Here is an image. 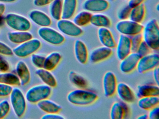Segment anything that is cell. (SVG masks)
Listing matches in <instances>:
<instances>
[{
    "label": "cell",
    "mask_w": 159,
    "mask_h": 119,
    "mask_svg": "<svg viewBox=\"0 0 159 119\" xmlns=\"http://www.w3.org/2000/svg\"><path fill=\"white\" fill-rule=\"evenodd\" d=\"M116 47L117 58L119 60H122L132 52L130 37L120 34Z\"/></svg>",
    "instance_id": "cell-13"
},
{
    "label": "cell",
    "mask_w": 159,
    "mask_h": 119,
    "mask_svg": "<svg viewBox=\"0 0 159 119\" xmlns=\"http://www.w3.org/2000/svg\"><path fill=\"white\" fill-rule=\"evenodd\" d=\"M45 56L43 54L35 53L30 55L32 64L37 68H43Z\"/></svg>",
    "instance_id": "cell-35"
},
{
    "label": "cell",
    "mask_w": 159,
    "mask_h": 119,
    "mask_svg": "<svg viewBox=\"0 0 159 119\" xmlns=\"http://www.w3.org/2000/svg\"><path fill=\"white\" fill-rule=\"evenodd\" d=\"M69 79L70 82L75 87L80 89H87L88 82L83 76L74 71H71L69 73Z\"/></svg>",
    "instance_id": "cell-30"
},
{
    "label": "cell",
    "mask_w": 159,
    "mask_h": 119,
    "mask_svg": "<svg viewBox=\"0 0 159 119\" xmlns=\"http://www.w3.org/2000/svg\"><path fill=\"white\" fill-rule=\"evenodd\" d=\"M155 9H156V11L159 12V3L157 4L155 6Z\"/></svg>",
    "instance_id": "cell-51"
},
{
    "label": "cell",
    "mask_w": 159,
    "mask_h": 119,
    "mask_svg": "<svg viewBox=\"0 0 159 119\" xmlns=\"http://www.w3.org/2000/svg\"><path fill=\"white\" fill-rule=\"evenodd\" d=\"M49 11L51 16L55 20L57 21L62 19V0H54L50 4Z\"/></svg>",
    "instance_id": "cell-34"
},
{
    "label": "cell",
    "mask_w": 159,
    "mask_h": 119,
    "mask_svg": "<svg viewBox=\"0 0 159 119\" xmlns=\"http://www.w3.org/2000/svg\"><path fill=\"white\" fill-rule=\"evenodd\" d=\"M152 70H153V79H154V82H155V83H156V84L159 85V66H158V67H156V68H155L153 69Z\"/></svg>",
    "instance_id": "cell-48"
},
{
    "label": "cell",
    "mask_w": 159,
    "mask_h": 119,
    "mask_svg": "<svg viewBox=\"0 0 159 119\" xmlns=\"http://www.w3.org/2000/svg\"><path fill=\"white\" fill-rule=\"evenodd\" d=\"M117 78L111 71L105 73L103 78V87L104 95L107 97H111L116 94L117 89Z\"/></svg>",
    "instance_id": "cell-11"
},
{
    "label": "cell",
    "mask_w": 159,
    "mask_h": 119,
    "mask_svg": "<svg viewBox=\"0 0 159 119\" xmlns=\"http://www.w3.org/2000/svg\"><path fill=\"white\" fill-rule=\"evenodd\" d=\"M159 97L157 96L142 97L138 101V106L141 109L149 110L156 106H159Z\"/></svg>",
    "instance_id": "cell-29"
},
{
    "label": "cell",
    "mask_w": 159,
    "mask_h": 119,
    "mask_svg": "<svg viewBox=\"0 0 159 119\" xmlns=\"http://www.w3.org/2000/svg\"><path fill=\"white\" fill-rule=\"evenodd\" d=\"M62 59V55L59 52L53 51L45 56L43 68L52 71L54 70Z\"/></svg>",
    "instance_id": "cell-27"
},
{
    "label": "cell",
    "mask_w": 159,
    "mask_h": 119,
    "mask_svg": "<svg viewBox=\"0 0 159 119\" xmlns=\"http://www.w3.org/2000/svg\"><path fill=\"white\" fill-rule=\"evenodd\" d=\"M137 96L139 98L142 97L157 96H159V85L157 84L140 85L137 87Z\"/></svg>",
    "instance_id": "cell-23"
},
{
    "label": "cell",
    "mask_w": 159,
    "mask_h": 119,
    "mask_svg": "<svg viewBox=\"0 0 159 119\" xmlns=\"http://www.w3.org/2000/svg\"><path fill=\"white\" fill-rule=\"evenodd\" d=\"M140 57L136 52H131L120 60V69L124 73H129L136 69Z\"/></svg>",
    "instance_id": "cell-12"
},
{
    "label": "cell",
    "mask_w": 159,
    "mask_h": 119,
    "mask_svg": "<svg viewBox=\"0 0 159 119\" xmlns=\"http://www.w3.org/2000/svg\"><path fill=\"white\" fill-rule=\"evenodd\" d=\"M143 41L152 50L159 49V26L157 20L152 19L143 27L142 32Z\"/></svg>",
    "instance_id": "cell-2"
},
{
    "label": "cell",
    "mask_w": 159,
    "mask_h": 119,
    "mask_svg": "<svg viewBox=\"0 0 159 119\" xmlns=\"http://www.w3.org/2000/svg\"><path fill=\"white\" fill-rule=\"evenodd\" d=\"M124 1H128H128H129V0H124Z\"/></svg>",
    "instance_id": "cell-52"
},
{
    "label": "cell",
    "mask_w": 159,
    "mask_h": 119,
    "mask_svg": "<svg viewBox=\"0 0 159 119\" xmlns=\"http://www.w3.org/2000/svg\"><path fill=\"white\" fill-rule=\"evenodd\" d=\"M131 8L127 5L123 7L118 11L117 17L121 20L129 19Z\"/></svg>",
    "instance_id": "cell-38"
},
{
    "label": "cell",
    "mask_w": 159,
    "mask_h": 119,
    "mask_svg": "<svg viewBox=\"0 0 159 119\" xmlns=\"http://www.w3.org/2000/svg\"><path fill=\"white\" fill-rule=\"evenodd\" d=\"M98 95L95 92L87 89L72 90L67 96L68 101L76 106H86L92 105L96 101Z\"/></svg>",
    "instance_id": "cell-1"
},
{
    "label": "cell",
    "mask_w": 159,
    "mask_h": 119,
    "mask_svg": "<svg viewBox=\"0 0 159 119\" xmlns=\"http://www.w3.org/2000/svg\"><path fill=\"white\" fill-rule=\"evenodd\" d=\"M92 25L98 28H108L111 25V20L108 16L101 13L93 14L91 18Z\"/></svg>",
    "instance_id": "cell-28"
},
{
    "label": "cell",
    "mask_w": 159,
    "mask_h": 119,
    "mask_svg": "<svg viewBox=\"0 0 159 119\" xmlns=\"http://www.w3.org/2000/svg\"><path fill=\"white\" fill-rule=\"evenodd\" d=\"M54 0H34L33 3L37 7H43L50 4Z\"/></svg>",
    "instance_id": "cell-45"
},
{
    "label": "cell",
    "mask_w": 159,
    "mask_h": 119,
    "mask_svg": "<svg viewBox=\"0 0 159 119\" xmlns=\"http://www.w3.org/2000/svg\"><path fill=\"white\" fill-rule=\"evenodd\" d=\"M52 87L44 84L36 85L30 87L26 93L27 101L31 104H37L41 100L49 98L52 95Z\"/></svg>",
    "instance_id": "cell-3"
},
{
    "label": "cell",
    "mask_w": 159,
    "mask_h": 119,
    "mask_svg": "<svg viewBox=\"0 0 159 119\" xmlns=\"http://www.w3.org/2000/svg\"><path fill=\"white\" fill-rule=\"evenodd\" d=\"M111 1H113V0H111Z\"/></svg>",
    "instance_id": "cell-53"
},
{
    "label": "cell",
    "mask_w": 159,
    "mask_h": 119,
    "mask_svg": "<svg viewBox=\"0 0 159 119\" xmlns=\"http://www.w3.org/2000/svg\"><path fill=\"white\" fill-rule=\"evenodd\" d=\"M77 0H63L62 1V19H70L75 15L77 10Z\"/></svg>",
    "instance_id": "cell-25"
},
{
    "label": "cell",
    "mask_w": 159,
    "mask_h": 119,
    "mask_svg": "<svg viewBox=\"0 0 159 119\" xmlns=\"http://www.w3.org/2000/svg\"><path fill=\"white\" fill-rule=\"evenodd\" d=\"M57 26L61 33L70 37H79L83 33L81 28L77 26L70 19H61L57 20Z\"/></svg>",
    "instance_id": "cell-10"
},
{
    "label": "cell",
    "mask_w": 159,
    "mask_h": 119,
    "mask_svg": "<svg viewBox=\"0 0 159 119\" xmlns=\"http://www.w3.org/2000/svg\"><path fill=\"white\" fill-rule=\"evenodd\" d=\"M148 117L149 119H159V107L156 106L149 110Z\"/></svg>",
    "instance_id": "cell-43"
},
{
    "label": "cell",
    "mask_w": 159,
    "mask_h": 119,
    "mask_svg": "<svg viewBox=\"0 0 159 119\" xmlns=\"http://www.w3.org/2000/svg\"><path fill=\"white\" fill-rule=\"evenodd\" d=\"M130 37V39H131L132 52H136L139 45L143 41L142 33L136 34V35H133Z\"/></svg>",
    "instance_id": "cell-37"
},
{
    "label": "cell",
    "mask_w": 159,
    "mask_h": 119,
    "mask_svg": "<svg viewBox=\"0 0 159 119\" xmlns=\"http://www.w3.org/2000/svg\"><path fill=\"white\" fill-rule=\"evenodd\" d=\"M111 48L105 46H99L91 51L88 60L93 63H97L107 59L112 55Z\"/></svg>",
    "instance_id": "cell-15"
},
{
    "label": "cell",
    "mask_w": 159,
    "mask_h": 119,
    "mask_svg": "<svg viewBox=\"0 0 159 119\" xmlns=\"http://www.w3.org/2000/svg\"><path fill=\"white\" fill-rule=\"evenodd\" d=\"M41 41L37 38H32L18 44L13 49L14 55L20 58H25L36 53L41 46Z\"/></svg>",
    "instance_id": "cell-5"
},
{
    "label": "cell",
    "mask_w": 159,
    "mask_h": 119,
    "mask_svg": "<svg viewBox=\"0 0 159 119\" xmlns=\"http://www.w3.org/2000/svg\"><path fill=\"white\" fill-rule=\"evenodd\" d=\"M159 64V54L156 53H151L139 58L136 69L139 73H145L152 70L158 67Z\"/></svg>",
    "instance_id": "cell-9"
},
{
    "label": "cell",
    "mask_w": 159,
    "mask_h": 119,
    "mask_svg": "<svg viewBox=\"0 0 159 119\" xmlns=\"http://www.w3.org/2000/svg\"><path fill=\"white\" fill-rule=\"evenodd\" d=\"M74 52L77 61L81 64H85L88 60L89 52L85 44L80 40L74 42Z\"/></svg>",
    "instance_id": "cell-19"
},
{
    "label": "cell",
    "mask_w": 159,
    "mask_h": 119,
    "mask_svg": "<svg viewBox=\"0 0 159 119\" xmlns=\"http://www.w3.org/2000/svg\"><path fill=\"white\" fill-rule=\"evenodd\" d=\"M29 17L33 22L41 27H49L52 23V20L48 15L39 10L30 11Z\"/></svg>",
    "instance_id": "cell-21"
},
{
    "label": "cell",
    "mask_w": 159,
    "mask_h": 119,
    "mask_svg": "<svg viewBox=\"0 0 159 119\" xmlns=\"http://www.w3.org/2000/svg\"><path fill=\"white\" fill-rule=\"evenodd\" d=\"M4 22L8 27L16 31H29L31 24L29 20L19 14L10 13L4 17Z\"/></svg>",
    "instance_id": "cell-6"
},
{
    "label": "cell",
    "mask_w": 159,
    "mask_h": 119,
    "mask_svg": "<svg viewBox=\"0 0 159 119\" xmlns=\"http://www.w3.org/2000/svg\"><path fill=\"white\" fill-rule=\"evenodd\" d=\"M10 69L9 62L3 57V55H0V72L9 71Z\"/></svg>",
    "instance_id": "cell-42"
},
{
    "label": "cell",
    "mask_w": 159,
    "mask_h": 119,
    "mask_svg": "<svg viewBox=\"0 0 159 119\" xmlns=\"http://www.w3.org/2000/svg\"><path fill=\"white\" fill-rule=\"evenodd\" d=\"M137 119H148V115L147 114H141V115H139L137 117Z\"/></svg>",
    "instance_id": "cell-49"
},
{
    "label": "cell",
    "mask_w": 159,
    "mask_h": 119,
    "mask_svg": "<svg viewBox=\"0 0 159 119\" xmlns=\"http://www.w3.org/2000/svg\"><path fill=\"white\" fill-rule=\"evenodd\" d=\"M36 73L37 76L43 82V84L52 88L56 87L57 81L51 71L45 69L44 68H41L36 70Z\"/></svg>",
    "instance_id": "cell-24"
},
{
    "label": "cell",
    "mask_w": 159,
    "mask_h": 119,
    "mask_svg": "<svg viewBox=\"0 0 159 119\" xmlns=\"http://www.w3.org/2000/svg\"><path fill=\"white\" fill-rule=\"evenodd\" d=\"M143 26L141 23L134 22L129 19L121 20L116 23V30L123 35L131 37L142 33Z\"/></svg>",
    "instance_id": "cell-8"
},
{
    "label": "cell",
    "mask_w": 159,
    "mask_h": 119,
    "mask_svg": "<svg viewBox=\"0 0 159 119\" xmlns=\"http://www.w3.org/2000/svg\"><path fill=\"white\" fill-rule=\"evenodd\" d=\"M0 55L11 56L14 55L13 49L4 42L0 41Z\"/></svg>",
    "instance_id": "cell-40"
},
{
    "label": "cell",
    "mask_w": 159,
    "mask_h": 119,
    "mask_svg": "<svg viewBox=\"0 0 159 119\" xmlns=\"http://www.w3.org/2000/svg\"><path fill=\"white\" fill-rule=\"evenodd\" d=\"M7 36L11 42L18 45L28 41L33 37L32 33L29 31L15 30L10 32L8 33Z\"/></svg>",
    "instance_id": "cell-22"
},
{
    "label": "cell",
    "mask_w": 159,
    "mask_h": 119,
    "mask_svg": "<svg viewBox=\"0 0 159 119\" xmlns=\"http://www.w3.org/2000/svg\"><path fill=\"white\" fill-rule=\"evenodd\" d=\"M16 73L20 80L21 85L25 86L29 83L31 74L28 66L23 60H19L16 65Z\"/></svg>",
    "instance_id": "cell-18"
},
{
    "label": "cell",
    "mask_w": 159,
    "mask_h": 119,
    "mask_svg": "<svg viewBox=\"0 0 159 119\" xmlns=\"http://www.w3.org/2000/svg\"><path fill=\"white\" fill-rule=\"evenodd\" d=\"M151 51L152 50L149 46L144 41H143L139 45L136 52L141 57L151 53Z\"/></svg>",
    "instance_id": "cell-39"
},
{
    "label": "cell",
    "mask_w": 159,
    "mask_h": 119,
    "mask_svg": "<svg viewBox=\"0 0 159 119\" xmlns=\"http://www.w3.org/2000/svg\"><path fill=\"white\" fill-rule=\"evenodd\" d=\"M37 104L38 108L46 113H59L62 110L60 105L48 98L41 100Z\"/></svg>",
    "instance_id": "cell-26"
},
{
    "label": "cell",
    "mask_w": 159,
    "mask_h": 119,
    "mask_svg": "<svg viewBox=\"0 0 159 119\" xmlns=\"http://www.w3.org/2000/svg\"><path fill=\"white\" fill-rule=\"evenodd\" d=\"M145 1V0H129L128 1V5L132 8L137 6L143 4V2Z\"/></svg>",
    "instance_id": "cell-47"
},
{
    "label": "cell",
    "mask_w": 159,
    "mask_h": 119,
    "mask_svg": "<svg viewBox=\"0 0 159 119\" xmlns=\"http://www.w3.org/2000/svg\"><path fill=\"white\" fill-rule=\"evenodd\" d=\"M109 3L107 0H85L82 4L84 10L92 13H99L107 10Z\"/></svg>",
    "instance_id": "cell-14"
},
{
    "label": "cell",
    "mask_w": 159,
    "mask_h": 119,
    "mask_svg": "<svg viewBox=\"0 0 159 119\" xmlns=\"http://www.w3.org/2000/svg\"><path fill=\"white\" fill-rule=\"evenodd\" d=\"M16 0H0V2H15Z\"/></svg>",
    "instance_id": "cell-50"
},
{
    "label": "cell",
    "mask_w": 159,
    "mask_h": 119,
    "mask_svg": "<svg viewBox=\"0 0 159 119\" xmlns=\"http://www.w3.org/2000/svg\"><path fill=\"white\" fill-rule=\"evenodd\" d=\"M43 119H64L65 117L59 113H45L41 117Z\"/></svg>",
    "instance_id": "cell-44"
},
{
    "label": "cell",
    "mask_w": 159,
    "mask_h": 119,
    "mask_svg": "<svg viewBox=\"0 0 159 119\" xmlns=\"http://www.w3.org/2000/svg\"><path fill=\"white\" fill-rule=\"evenodd\" d=\"M38 35L43 41L53 45H60L65 42V37L57 30L49 27H41L38 30Z\"/></svg>",
    "instance_id": "cell-7"
},
{
    "label": "cell",
    "mask_w": 159,
    "mask_h": 119,
    "mask_svg": "<svg viewBox=\"0 0 159 119\" xmlns=\"http://www.w3.org/2000/svg\"><path fill=\"white\" fill-rule=\"evenodd\" d=\"M11 106L10 102L6 100H2L0 102V119L5 118L10 112Z\"/></svg>",
    "instance_id": "cell-36"
},
{
    "label": "cell",
    "mask_w": 159,
    "mask_h": 119,
    "mask_svg": "<svg viewBox=\"0 0 159 119\" xmlns=\"http://www.w3.org/2000/svg\"><path fill=\"white\" fill-rule=\"evenodd\" d=\"M92 15L86 10L80 11L73 17V22L80 28L85 27L90 24Z\"/></svg>",
    "instance_id": "cell-33"
},
{
    "label": "cell",
    "mask_w": 159,
    "mask_h": 119,
    "mask_svg": "<svg viewBox=\"0 0 159 119\" xmlns=\"http://www.w3.org/2000/svg\"><path fill=\"white\" fill-rule=\"evenodd\" d=\"M10 104L15 115L18 118L23 117L27 108L25 96L18 87L13 88L10 95Z\"/></svg>",
    "instance_id": "cell-4"
},
{
    "label": "cell",
    "mask_w": 159,
    "mask_h": 119,
    "mask_svg": "<svg viewBox=\"0 0 159 119\" xmlns=\"http://www.w3.org/2000/svg\"><path fill=\"white\" fill-rule=\"evenodd\" d=\"M98 36L99 42L103 46L111 49L116 47L117 44L116 41L112 35V33L108 28H98Z\"/></svg>",
    "instance_id": "cell-20"
},
{
    "label": "cell",
    "mask_w": 159,
    "mask_h": 119,
    "mask_svg": "<svg viewBox=\"0 0 159 119\" xmlns=\"http://www.w3.org/2000/svg\"><path fill=\"white\" fill-rule=\"evenodd\" d=\"M6 6L4 4L0 3V26L3 24L4 22V17L3 14L5 12Z\"/></svg>",
    "instance_id": "cell-46"
},
{
    "label": "cell",
    "mask_w": 159,
    "mask_h": 119,
    "mask_svg": "<svg viewBox=\"0 0 159 119\" xmlns=\"http://www.w3.org/2000/svg\"><path fill=\"white\" fill-rule=\"evenodd\" d=\"M146 7L143 4L131 8L129 19L134 22L141 23L146 15Z\"/></svg>",
    "instance_id": "cell-31"
},
{
    "label": "cell",
    "mask_w": 159,
    "mask_h": 119,
    "mask_svg": "<svg viewBox=\"0 0 159 119\" xmlns=\"http://www.w3.org/2000/svg\"><path fill=\"white\" fill-rule=\"evenodd\" d=\"M13 89L12 86L0 83V97L10 96Z\"/></svg>",
    "instance_id": "cell-41"
},
{
    "label": "cell",
    "mask_w": 159,
    "mask_h": 119,
    "mask_svg": "<svg viewBox=\"0 0 159 119\" xmlns=\"http://www.w3.org/2000/svg\"><path fill=\"white\" fill-rule=\"evenodd\" d=\"M129 108L127 103L123 101H116L112 104L110 109L111 119H123L129 115Z\"/></svg>",
    "instance_id": "cell-17"
},
{
    "label": "cell",
    "mask_w": 159,
    "mask_h": 119,
    "mask_svg": "<svg viewBox=\"0 0 159 119\" xmlns=\"http://www.w3.org/2000/svg\"><path fill=\"white\" fill-rule=\"evenodd\" d=\"M0 83L12 86L21 85L20 80L16 73L9 71L0 72Z\"/></svg>",
    "instance_id": "cell-32"
},
{
    "label": "cell",
    "mask_w": 159,
    "mask_h": 119,
    "mask_svg": "<svg viewBox=\"0 0 159 119\" xmlns=\"http://www.w3.org/2000/svg\"><path fill=\"white\" fill-rule=\"evenodd\" d=\"M116 93H117L121 101L127 104L133 103L135 100L134 93L129 86L125 83H118Z\"/></svg>",
    "instance_id": "cell-16"
}]
</instances>
